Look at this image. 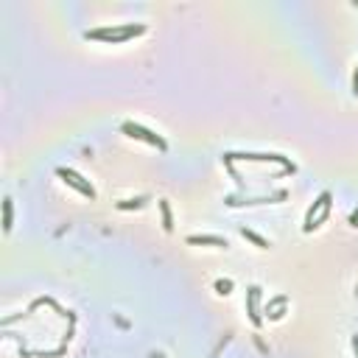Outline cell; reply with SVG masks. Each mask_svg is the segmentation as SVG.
Wrapping results in <instances>:
<instances>
[{
  "label": "cell",
  "mask_w": 358,
  "mask_h": 358,
  "mask_svg": "<svg viewBox=\"0 0 358 358\" xmlns=\"http://www.w3.org/2000/svg\"><path fill=\"white\" fill-rule=\"evenodd\" d=\"M137 34H146V25H115V28H95V31H87V40H106V42H126L129 37H137Z\"/></svg>",
  "instance_id": "obj_1"
},
{
  "label": "cell",
  "mask_w": 358,
  "mask_h": 358,
  "mask_svg": "<svg viewBox=\"0 0 358 358\" xmlns=\"http://www.w3.org/2000/svg\"><path fill=\"white\" fill-rule=\"evenodd\" d=\"M120 129H123L126 134H129V137H137V140H146V143H151V146H157V149H168V143H165L163 137H159V134H154V132H149V129H143V126L140 123H123L120 126Z\"/></svg>",
  "instance_id": "obj_2"
},
{
  "label": "cell",
  "mask_w": 358,
  "mask_h": 358,
  "mask_svg": "<svg viewBox=\"0 0 358 358\" xmlns=\"http://www.w3.org/2000/svg\"><path fill=\"white\" fill-rule=\"evenodd\" d=\"M56 174H59L62 179H65L67 185H73L76 190H79L81 196H87V199H95V190H93V185H87L84 179H81L76 171H70V168H56Z\"/></svg>",
  "instance_id": "obj_3"
},
{
  "label": "cell",
  "mask_w": 358,
  "mask_h": 358,
  "mask_svg": "<svg viewBox=\"0 0 358 358\" xmlns=\"http://www.w3.org/2000/svg\"><path fill=\"white\" fill-rule=\"evenodd\" d=\"M328 204H330V193H328V190H325V193H322V196H319L316 202L311 204L308 216H305V232H311V229H313V213H316V210H325V207H328Z\"/></svg>",
  "instance_id": "obj_4"
},
{
  "label": "cell",
  "mask_w": 358,
  "mask_h": 358,
  "mask_svg": "<svg viewBox=\"0 0 358 358\" xmlns=\"http://www.w3.org/2000/svg\"><path fill=\"white\" fill-rule=\"evenodd\" d=\"M258 297H260V289H258V285H252V289H249V319H252V325H260Z\"/></svg>",
  "instance_id": "obj_5"
},
{
  "label": "cell",
  "mask_w": 358,
  "mask_h": 358,
  "mask_svg": "<svg viewBox=\"0 0 358 358\" xmlns=\"http://www.w3.org/2000/svg\"><path fill=\"white\" fill-rule=\"evenodd\" d=\"M188 244H213V246H221V249L229 246L227 238H219V235H190Z\"/></svg>",
  "instance_id": "obj_6"
},
{
  "label": "cell",
  "mask_w": 358,
  "mask_h": 358,
  "mask_svg": "<svg viewBox=\"0 0 358 358\" xmlns=\"http://www.w3.org/2000/svg\"><path fill=\"white\" fill-rule=\"evenodd\" d=\"M11 227H14V207H11V199L6 196L3 199V229L11 232Z\"/></svg>",
  "instance_id": "obj_7"
},
{
  "label": "cell",
  "mask_w": 358,
  "mask_h": 358,
  "mask_svg": "<svg viewBox=\"0 0 358 358\" xmlns=\"http://www.w3.org/2000/svg\"><path fill=\"white\" fill-rule=\"evenodd\" d=\"M159 213H163V229L171 232V229H174V216H171V204L165 199H159Z\"/></svg>",
  "instance_id": "obj_8"
},
{
  "label": "cell",
  "mask_w": 358,
  "mask_h": 358,
  "mask_svg": "<svg viewBox=\"0 0 358 358\" xmlns=\"http://www.w3.org/2000/svg\"><path fill=\"white\" fill-rule=\"evenodd\" d=\"M241 235H244L246 241H252V244H258L260 249H268V246H272V244H268L266 238H260L258 232H252V229H246V227H241Z\"/></svg>",
  "instance_id": "obj_9"
},
{
  "label": "cell",
  "mask_w": 358,
  "mask_h": 358,
  "mask_svg": "<svg viewBox=\"0 0 358 358\" xmlns=\"http://www.w3.org/2000/svg\"><path fill=\"white\" fill-rule=\"evenodd\" d=\"M149 202L146 196H140V199H126V202H118V207L120 210H137V207H143V204Z\"/></svg>",
  "instance_id": "obj_10"
},
{
  "label": "cell",
  "mask_w": 358,
  "mask_h": 358,
  "mask_svg": "<svg viewBox=\"0 0 358 358\" xmlns=\"http://www.w3.org/2000/svg\"><path fill=\"white\" fill-rule=\"evenodd\" d=\"M229 289H232L229 280H219V283H216V291H219V294H229Z\"/></svg>",
  "instance_id": "obj_11"
},
{
  "label": "cell",
  "mask_w": 358,
  "mask_h": 358,
  "mask_svg": "<svg viewBox=\"0 0 358 358\" xmlns=\"http://www.w3.org/2000/svg\"><path fill=\"white\" fill-rule=\"evenodd\" d=\"M353 227H358V213H353Z\"/></svg>",
  "instance_id": "obj_12"
}]
</instances>
